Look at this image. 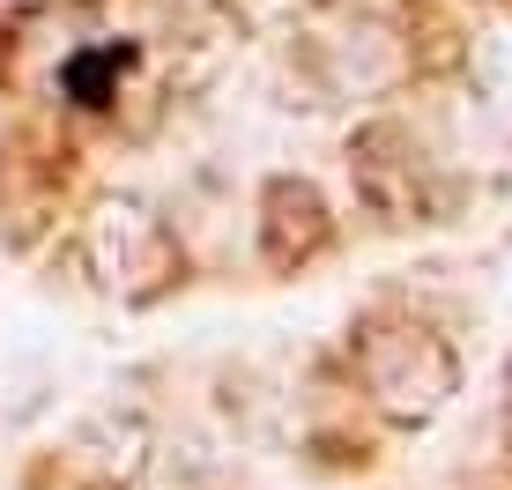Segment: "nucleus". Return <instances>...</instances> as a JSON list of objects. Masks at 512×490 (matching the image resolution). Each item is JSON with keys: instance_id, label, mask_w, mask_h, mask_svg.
I'll return each mask as SVG.
<instances>
[]
</instances>
